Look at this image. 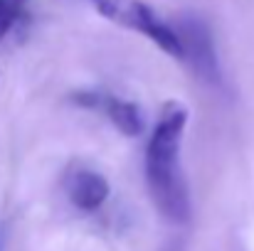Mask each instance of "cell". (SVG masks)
I'll use <instances>...</instances> for the list:
<instances>
[{
	"mask_svg": "<svg viewBox=\"0 0 254 251\" xmlns=\"http://www.w3.org/2000/svg\"><path fill=\"white\" fill-rule=\"evenodd\" d=\"M185 126L188 108L180 101H168L146 148V180L151 197L158 212L173 224L190 222V192L178 163Z\"/></svg>",
	"mask_w": 254,
	"mask_h": 251,
	"instance_id": "1",
	"label": "cell"
},
{
	"mask_svg": "<svg viewBox=\"0 0 254 251\" xmlns=\"http://www.w3.org/2000/svg\"><path fill=\"white\" fill-rule=\"evenodd\" d=\"M86 2L96 10L99 17L148 37L166 54L183 59V42H180L178 30L168 22H163L153 12V7L146 5L143 0H86Z\"/></svg>",
	"mask_w": 254,
	"mask_h": 251,
	"instance_id": "2",
	"label": "cell"
},
{
	"mask_svg": "<svg viewBox=\"0 0 254 251\" xmlns=\"http://www.w3.org/2000/svg\"><path fill=\"white\" fill-rule=\"evenodd\" d=\"M180 42H183V62L205 82H217L220 79V67H217V54H215V42L212 32L205 20H197L192 15L183 17L180 25H175Z\"/></svg>",
	"mask_w": 254,
	"mask_h": 251,
	"instance_id": "3",
	"label": "cell"
},
{
	"mask_svg": "<svg viewBox=\"0 0 254 251\" xmlns=\"http://www.w3.org/2000/svg\"><path fill=\"white\" fill-rule=\"evenodd\" d=\"M77 101L84 103V106L101 108V111L109 116V121H111L124 136L136 138V136H141V131H143V116H141L138 106L131 103V101H121V99H114V96H109V94H82V99H77Z\"/></svg>",
	"mask_w": 254,
	"mask_h": 251,
	"instance_id": "4",
	"label": "cell"
},
{
	"mask_svg": "<svg viewBox=\"0 0 254 251\" xmlns=\"http://www.w3.org/2000/svg\"><path fill=\"white\" fill-rule=\"evenodd\" d=\"M67 192H69V200L77 209L94 212L109 200V182L104 175L84 167V170L72 172V177L67 182Z\"/></svg>",
	"mask_w": 254,
	"mask_h": 251,
	"instance_id": "5",
	"label": "cell"
},
{
	"mask_svg": "<svg viewBox=\"0 0 254 251\" xmlns=\"http://www.w3.org/2000/svg\"><path fill=\"white\" fill-rule=\"evenodd\" d=\"M25 5H27V0H0V40L12 30V25L17 22Z\"/></svg>",
	"mask_w": 254,
	"mask_h": 251,
	"instance_id": "6",
	"label": "cell"
}]
</instances>
